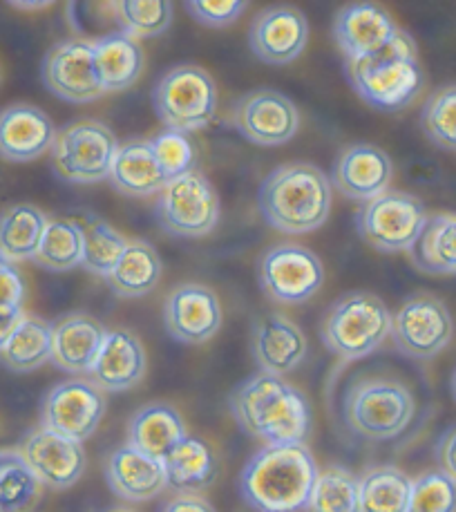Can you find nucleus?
Here are the masks:
<instances>
[{
  "instance_id": "4",
  "label": "nucleus",
  "mask_w": 456,
  "mask_h": 512,
  "mask_svg": "<svg viewBox=\"0 0 456 512\" xmlns=\"http://www.w3.org/2000/svg\"><path fill=\"white\" fill-rule=\"evenodd\" d=\"M345 72L358 97L383 112H401L412 106L425 85L416 43L403 30L376 54L345 61Z\"/></svg>"
},
{
  "instance_id": "8",
  "label": "nucleus",
  "mask_w": 456,
  "mask_h": 512,
  "mask_svg": "<svg viewBox=\"0 0 456 512\" xmlns=\"http://www.w3.org/2000/svg\"><path fill=\"white\" fill-rule=\"evenodd\" d=\"M119 141L101 121H76L56 132L50 150L54 173L70 184H99L110 177Z\"/></svg>"
},
{
  "instance_id": "6",
  "label": "nucleus",
  "mask_w": 456,
  "mask_h": 512,
  "mask_svg": "<svg viewBox=\"0 0 456 512\" xmlns=\"http://www.w3.org/2000/svg\"><path fill=\"white\" fill-rule=\"evenodd\" d=\"M392 336V311L374 293L351 291L340 296L322 318L320 338L331 354L358 360Z\"/></svg>"
},
{
  "instance_id": "39",
  "label": "nucleus",
  "mask_w": 456,
  "mask_h": 512,
  "mask_svg": "<svg viewBox=\"0 0 456 512\" xmlns=\"http://www.w3.org/2000/svg\"><path fill=\"white\" fill-rule=\"evenodd\" d=\"M114 18H117L119 32L130 39H152L161 36L173 25V5L170 3H135L123 0L114 3Z\"/></svg>"
},
{
  "instance_id": "23",
  "label": "nucleus",
  "mask_w": 456,
  "mask_h": 512,
  "mask_svg": "<svg viewBox=\"0 0 456 512\" xmlns=\"http://www.w3.org/2000/svg\"><path fill=\"white\" fill-rule=\"evenodd\" d=\"M108 331L88 314L61 316L52 325V363L74 376L90 374Z\"/></svg>"
},
{
  "instance_id": "36",
  "label": "nucleus",
  "mask_w": 456,
  "mask_h": 512,
  "mask_svg": "<svg viewBox=\"0 0 456 512\" xmlns=\"http://www.w3.org/2000/svg\"><path fill=\"white\" fill-rule=\"evenodd\" d=\"M43 495V483L21 450H0V512H27Z\"/></svg>"
},
{
  "instance_id": "26",
  "label": "nucleus",
  "mask_w": 456,
  "mask_h": 512,
  "mask_svg": "<svg viewBox=\"0 0 456 512\" xmlns=\"http://www.w3.org/2000/svg\"><path fill=\"white\" fill-rule=\"evenodd\" d=\"M108 179L114 191L126 197L159 195L168 184L150 139H132L119 146Z\"/></svg>"
},
{
  "instance_id": "21",
  "label": "nucleus",
  "mask_w": 456,
  "mask_h": 512,
  "mask_svg": "<svg viewBox=\"0 0 456 512\" xmlns=\"http://www.w3.org/2000/svg\"><path fill=\"white\" fill-rule=\"evenodd\" d=\"M392 175L394 166L385 150L372 144H356L336 159L331 184L347 199L369 202L389 191Z\"/></svg>"
},
{
  "instance_id": "38",
  "label": "nucleus",
  "mask_w": 456,
  "mask_h": 512,
  "mask_svg": "<svg viewBox=\"0 0 456 512\" xmlns=\"http://www.w3.org/2000/svg\"><path fill=\"white\" fill-rule=\"evenodd\" d=\"M304 512H363L358 477L342 466L320 470Z\"/></svg>"
},
{
  "instance_id": "12",
  "label": "nucleus",
  "mask_w": 456,
  "mask_h": 512,
  "mask_svg": "<svg viewBox=\"0 0 456 512\" xmlns=\"http://www.w3.org/2000/svg\"><path fill=\"white\" fill-rule=\"evenodd\" d=\"M325 269L316 253L300 244H275L260 260L262 291L280 305H302L322 289Z\"/></svg>"
},
{
  "instance_id": "29",
  "label": "nucleus",
  "mask_w": 456,
  "mask_h": 512,
  "mask_svg": "<svg viewBox=\"0 0 456 512\" xmlns=\"http://www.w3.org/2000/svg\"><path fill=\"white\" fill-rule=\"evenodd\" d=\"M164 468L168 488L179 495H197L211 488L217 479L215 452L197 436H186L164 459Z\"/></svg>"
},
{
  "instance_id": "42",
  "label": "nucleus",
  "mask_w": 456,
  "mask_h": 512,
  "mask_svg": "<svg viewBox=\"0 0 456 512\" xmlns=\"http://www.w3.org/2000/svg\"><path fill=\"white\" fill-rule=\"evenodd\" d=\"M150 144L168 182L170 179L190 173V170H195L193 141L182 135V132L166 130L164 135L150 139Z\"/></svg>"
},
{
  "instance_id": "28",
  "label": "nucleus",
  "mask_w": 456,
  "mask_h": 512,
  "mask_svg": "<svg viewBox=\"0 0 456 512\" xmlns=\"http://www.w3.org/2000/svg\"><path fill=\"white\" fill-rule=\"evenodd\" d=\"M144 50L139 41L112 32L94 41V72L103 92H121L135 85L144 72Z\"/></svg>"
},
{
  "instance_id": "45",
  "label": "nucleus",
  "mask_w": 456,
  "mask_h": 512,
  "mask_svg": "<svg viewBox=\"0 0 456 512\" xmlns=\"http://www.w3.org/2000/svg\"><path fill=\"white\" fill-rule=\"evenodd\" d=\"M434 457H436V463H439V470L443 474H448V477L456 483V425L445 430L441 434V439L436 441Z\"/></svg>"
},
{
  "instance_id": "48",
  "label": "nucleus",
  "mask_w": 456,
  "mask_h": 512,
  "mask_svg": "<svg viewBox=\"0 0 456 512\" xmlns=\"http://www.w3.org/2000/svg\"><path fill=\"white\" fill-rule=\"evenodd\" d=\"M12 7H18V9H45V7H52V3H12Z\"/></svg>"
},
{
  "instance_id": "47",
  "label": "nucleus",
  "mask_w": 456,
  "mask_h": 512,
  "mask_svg": "<svg viewBox=\"0 0 456 512\" xmlns=\"http://www.w3.org/2000/svg\"><path fill=\"white\" fill-rule=\"evenodd\" d=\"M25 318L23 307H3L0 309V349L7 345V340L12 338L14 331L18 329Z\"/></svg>"
},
{
  "instance_id": "35",
  "label": "nucleus",
  "mask_w": 456,
  "mask_h": 512,
  "mask_svg": "<svg viewBox=\"0 0 456 512\" xmlns=\"http://www.w3.org/2000/svg\"><path fill=\"white\" fill-rule=\"evenodd\" d=\"M85 237L76 220H52L32 258L36 267L52 273L72 271L83 264Z\"/></svg>"
},
{
  "instance_id": "13",
  "label": "nucleus",
  "mask_w": 456,
  "mask_h": 512,
  "mask_svg": "<svg viewBox=\"0 0 456 512\" xmlns=\"http://www.w3.org/2000/svg\"><path fill=\"white\" fill-rule=\"evenodd\" d=\"M106 416V394L90 378H70L47 392L41 410L43 428L72 439L88 441Z\"/></svg>"
},
{
  "instance_id": "46",
  "label": "nucleus",
  "mask_w": 456,
  "mask_h": 512,
  "mask_svg": "<svg viewBox=\"0 0 456 512\" xmlns=\"http://www.w3.org/2000/svg\"><path fill=\"white\" fill-rule=\"evenodd\" d=\"M161 512H217L211 501H206L199 495H177L164 504Z\"/></svg>"
},
{
  "instance_id": "37",
  "label": "nucleus",
  "mask_w": 456,
  "mask_h": 512,
  "mask_svg": "<svg viewBox=\"0 0 456 512\" xmlns=\"http://www.w3.org/2000/svg\"><path fill=\"white\" fill-rule=\"evenodd\" d=\"M79 224L85 237L81 267L90 271L92 276L110 278V273L117 267L123 251H126L128 240L119 231H114L108 222H103L90 213H83Z\"/></svg>"
},
{
  "instance_id": "40",
  "label": "nucleus",
  "mask_w": 456,
  "mask_h": 512,
  "mask_svg": "<svg viewBox=\"0 0 456 512\" xmlns=\"http://www.w3.org/2000/svg\"><path fill=\"white\" fill-rule=\"evenodd\" d=\"M421 126L434 146L456 150V85H445L425 101Z\"/></svg>"
},
{
  "instance_id": "2",
  "label": "nucleus",
  "mask_w": 456,
  "mask_h": 512,
  "mask_svg": "<svg viewBox=\"0 0 456 512\" xmlns=\"http://www.w3.org/2000/svg\"><path fill=\"white\" fill-rule=\"evenodd\" d=\"M318 474L316 457L304 443L264 445L244 466L240 492L255 512H300Z\"/></svg>"
},
{
  "instance_id": "44",
  "label": "nucleus",
  "mask_w": 456,
  "mask_h": 512,
  "mask_svg": "<svg viewBox=\"0 0 456 512\" xmlns=\"http://www.w3.org/2000/svg\"><path fill=\"white\" fill-rule=\"evenodd\" d=\"M25 280L14 262L0 258V309L23 307Z\"/></svg>"
},
{
  "instance_id": "19",
  "label": "nucleus",
  "mask_w": 456,
  "mask_h": 512,
  "mask_svg": "<svg viewBox=\"0 0 456 512\" xmlns=\"http://www.w3.org/2000/svg\"><path fill=\"white\" fill-rule=\"evenodd\" d=\"M401 32L385 7L376 3H351L336 14L334 39L345 61H360L394 41Z\"/></svg>"
},
{
  "instance_id": "31",
  "label": "nucleus",
  "mask_w": 456,
  "mask_h": 512,
  "mask_svg": "<svg viewBox=\"0 0 456 512\" xmlns=\"http://www.w3.org/2000/svg\"><path fill=\"white\" fill-rule=\"evenodd\" d=\"M47 215L32 204H14L0 213V258L32 260L47 229Z\"/></svg>"
},
{
  "instance_id": "15",
  "label": "nucleus",
  "mask_w": 456,
  "mask_h": 512,
  "mask_svg": "<svg viewBox=\"0 0 456 512\" xmlns=\"http://www.w3.org/2000/svg\"><path fill=\"white\" fill-rule=\"evenodd\" d=\"M41 77L54 97L68 103H90L106 94L94 72V41L70 39L54 45L45 54Z\"/></svg>"
},
{
  "instance_id": "25",
  "label": "nucleus",
  "mask_w": 456,
  "mask_h": 512,
  "mask_svg": "<svg viewBox=\"0 0 456 512\" xmlns=\"http://www.w3.org/2000/svg\"><path fill=\"white\" fill-rule=\"evenodd\" d=\"M253 356L264 374L284 376L298 369L307 356L304 331L287 316L271 314L258 320L253 329Z\"/></svg>"
},
{
  "instance_id": "22",
  "label": "nucleus",
  "mask_w": 456,
  "mask_h": 512,
  "mask_svg": "<svg viewBox=\"0 0 456 512\" xmlns=\"http://www.w3.org/2000/svg\"><path fill=\"white\" fill-rule=\"evenodd\" d=\"M146 365L144 343L128 329H114L103 340L90 381L103 392H128L144 381Z\"/></svg>"
},
{
  "instance_id": "50",
  "label": "nucleus",
  "mask_w": 456,
  "mask_h": 512,
  "mask_svg": "<svg viewBox=\"0 0 456 512\" xmlns=\"http://www.w3.org/2000/svg\"><path fill=\"white\" fill-rule=\"evenodd\" d=\"M108 512H135V510H130V508H112Z\"/></svg>"
},
{
  "instance_id": "24",
  "label": "nucleus",
  "mask_w": 456,
  "mask_h": 512,
  "mask_svg": "<svg viewBox=\"0 0 456 512\" xmlns=\"http://www.w3.org/2000/svg\"><path fill=\"white\" fill-rule=\"evenodd\" d=\"M106 479L114 495L141 504L161 495L168 488L164 461L152 459L132 445L112 450L106 461Z\"/></svg>"
},
{
  "instance_id": "16",
  "label": "nucleus",
  "mask_w": 456,
  "mask_h": 512,
  "mask_svg": "<svg viewBox=\"0 0 456 512\" xmlns=\"http://www.w3.org/2000/svg\"><path fill=\"white\" fill-rule=\"evenodd\" d=\"M164 325L177 343L204 345L222 327V305L204 284H179L164 300Z\"/></svg>"
},
{
  "instance_id": "11",
  "label": "nucleus",
  "mask_w": 456,
  "mask_h": 512,
  "mask_svg": "<svg viewBox=\"0 0 456 512\" xmlns=\"http://www.w3.org/2000/svg\"><path fill=\"white\" fill-rule=\"evenodd\" d=\"M454 322L448 305L432 293H414L392 316V340L398 352L430 360L450 345Z\"/></svg>"
},
{
  "instance_id": "41",
  "label": "nucleus",
  "mask_w": 456,
  "mask_h": 512,
  "mask_svg": "<svg viewBox=\"0 0 456 512\" xmlns=\"http://www.w3.org/2000/svg\"><path fill=\"white\" fill-rule=\"evenodd\" d=\"M407 512H456V483L441 470L421 474L412 483Z\"/></svg>"
},
{
  "instance_id": "5",
  "label": "nucleus",
  "mask_w": 456,
  "mask_h": 512,
  "mask_svg": "<svg viewBox=\"0 0 456 512\" xmlns=\"http://www.w3.org/2000/svg\"><path fill=\"white\" fill-rule=\"evenodd\" d=\"M414 412L412 390L392 376H360L342 398L349 430L367 441H392L401 436L410 428Z\"/></svg>"
},
{
  "instance_id": "14",
  "label": "nucleus",
  "mask_w": 456,
  "mask_h": 512,
  "mask_svg": "<svg viewBox=\"0 0 456 512\" xmlns=\"http://www.w3.org/2000/svg\"><path fill=\"white\" fill-rule=\"evenodd\" d=\"M233 126L255 146H284L298 135L300 110L278 90H253L235 103Z\"/></svg>"
},
{
  "instance_id": "17",
  "label": "nucleus",
  "mask_w": 456,
  "mask_h": 512,
  "mask_svg": "<svg viewBox=\"0 0 456 512\" xmlns=\"http://www.w3.org/2000/svg\"><path fill=\"white\" fill-rule=\"evenodd\" d=\"M21 454L43 486L52 490H68L83 477L88 457L83 443L56 434L47 428H36L25 436Z\"/></svg>"
},
{
  "instance_id": "20",
  "label": "nucleus",
  "mask_w": 456,
  "mask_h": 512,
  "mask_svg": "<svg viewBox=\"0 0 456 512\" xmlns=\"http://www.w3.org/2000/svg\"><path fill=\"white\" fill-rule=\"evenodd\" d=\"M54 137L50 115L32 103H12L0 110V159L27 164L50 153Z\"/></svg>"
},
{
  "instance_id": "33",
  "label": "nucleus",
  "mask_w": 456,
  "mask_h": 512,
  "mask_svg": "<svg viewBox=\"0 0 456 512\" xmlns=\"http://www.w3.org/2000/svg\"><path fill=\"white\" fill-rule=\"evenodd\" d=\"M52 360V325L25 316L21 325L0 349V363L16 374H30Z\"/></svg>"
},
{
  "instance_id": "10",
  "label": "nucleus",
  "mask_w": 456,
  "mask_h": 512,
  "mask_svg": "<svg viewBox=\"0 0 456 512\" xmlns=\"http://www.w3.org/2000/svg\"><path fill=\"white\" fill-rule=\"evenodd\" d=\"M155 217L168 235L195 240V237L215 231L220 222V197L204 173L190 170L182 177L170 179L161 188L155 204Z\"/></svg>"
},
{
  "instance_id": "27",
  "label": "nucleus",
  "mask_w": 456,
  "mask_h": 512,
  "mask_svg": "<svg viewBox=\"0 0 456 512\" xmlns=\"http://www.w3.org/2000/svg\"><path fill=\"white\" fill-rule=\"evenodd\" d=\"M186 436L182 414L168 403L144 405L128 425V445L159 461H164Z\"/></svg>"
},
{
  "instance_id": "1",
  "label": "nucleus",
  "mask_w": 456,
  "mask_h": 512,
  "mask_svg": "<svg viewBox=\"0 0 456 512\" xmlns=\"http://www.w3.org/2000/svg\"><path fill=\"white\" fill-rule=\"evenodd\" d=\"M231 414L253 439L266 445L304 443L311 432V405L298 387L282 376L255 374L235 387Z\"/></svg>"
},
{
  "instance_id": "34",
  "label": "nucleus",
  "mask_w": 456,
  "mask_h": 512,
  "mask_svg": "<svg viewBox=\"0 0 456 512\" xmlns=\"http://www.w3.org/2000/svg\"><path fill=\"white\" fill-rule=\"evenodd\" d=\"M360 481L363 512H407L412 499V479L396 466H376Z\"/></svg>"
},
{
  "instance_id": "43",
  "label": "nucleus",
  "mask_w": 456,
  "mask_h": 512,
  "mask_svg": "<svg viewBox=\"0 0 456 512\" xmlns=\"http://www.w3.org/2000/svg\"><path fill=\"white\" fill-rule=\"evenodd\" d=\"M184 7L197 23H202L206 27H215V30H222V27L233 25L237 18L244 14L246 3H242V0H222V3L193 0V3H186Z\"/></svg>"
},
{
  "instance_id": "49",
  "label": "nucleus",
  "mask_w": 456,
  "mask_h": 512,
  "mask_svg": "<svg viewBox=\"0 0 456 512\" xmlns=\"http://www.w3.org/2000/svg\"><path fill=\"white\" fill-rule=\"evenodd\" d=\"M452 394H454V401H456V369H454V374H452Z\"/></svg>"
},
{
  "instance_id": "18",
  "label": "nucleus",
  "mask_w": 456,
  "mask_h": 512,
  "mask_svg": "<svg viewBox=\"0 0 456 512\" xmlns=\"http://www.w3.org/2000/svg\"><path fill=\"white\" fill-rule=\"evenodd\" d=\"M309 41V23L300 9L269 7L255 16L249 30L251 52L262 63L287 65L296 61Z\"/></svg>"
},
{
  "instance_id": "30",
  "label": "nucleus",
  "mask_w": 456,
  "mask_h": 512,
  "mask_svg": "<svg viewBox=\"0 0 456 512\" xmlns=\"http://www.w3.org/2000/svg\"><path fill=\"white\" fill-rule=\"evenodd\" d=\"M412 262L427 276H456V213H436L414 244Z\"/></svg>"
},
{
  "instance_id": "7",
  "label": "nucleus",
  "mask_w": 456,
  "mask_h": 512,
  "mask_svg": "<svg viewBox=\"0 0 456 512\" xmlns=\"http://www.w3.org/2000/svg\"><path fill=\"white\" fill-rule=\"evenodd\" d=\"M152 106L168 130L197 132L213 121L217 88L211 74L197 65H175L152 90Z\"/></svg>"
},
{
  "instance_id": "9",
  "label": "nucleus",
  "mask_w": 456,
  "mask_h": 512,
  "mask_svg": "<svg viewBox=\"0 0 456 512\" xmlns=\"http://www.w3.org/2000/svg\"><path fill=\"white\" fill-rule=\"evenodd\" d=\"M425 204L416 195L387 191L356 213L358 235L380 253L412 251L427 224Z\"/></svg>"
},
{
  "instance_id": "3",
  "label": "nucleus",
  "mask_w": 456,
  "mask_h": 512,
  "mask_svg": "<svg viewBox=\"0 0 456 512\" xmlns=\"http://www.w3.org/2000/svg\"><path fill=\"white\" fill-rule=\"evenodd\" d=\"M334 202L331 179L318 166L284 164L264 179L258 208L264 222L287 235H307L327 222Z\"/></svg>"
},
{
  "instance_id": "32",
  "label": "nucleus",
  "mask_w": 456,
  "mask_h": 512,
  "mask_svg": "<svg viewBox=\"0 0 456 512\" xmlns=\"http://www.w3.org/2000/svg\"><path fill=\"white\" fill-rule=\"evenodd\" d=\"M161 280V260L155 246L144 240L128 242L110 273V287L119 298H144Z\"/></svg>"
}]
</instances>
